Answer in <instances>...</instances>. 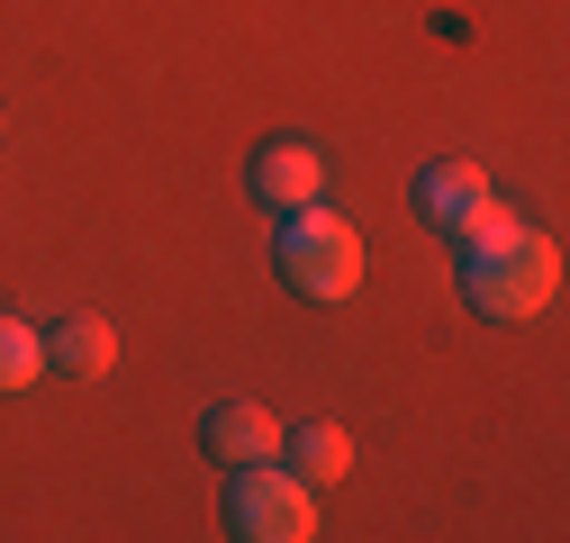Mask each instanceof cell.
I'll return each mask as SVG.
<instances>
[{
    "label": "cell",
    "mask_w": 570,
    "mask_h": 543,
    "mask_svg": "<svg viewBox=\"0 0 570 543\" xmlns=\"http://www.w3.org/2000/svg\"><path fill=\"white\" fill-rule=\"evenodd\" d=\"M453 245H462V290H471L480 317L517 326V317H543V308H552V290H561V254H552V236H534L525 218H508L498 199H489V209H480Z\"/></svg>",
    "instance_id": "6da1fadb"
},
{
    "label": "cell",
    "mask_w": 570,
    "mask_h": 543,
    "mask_svg": "<svg viewBox=\"0 0 570 543\" xmlns=\"http://www.w3.org/2000/svg\"><path fill=\"white\" fill-rule=\"evenodd\" d=\"M272 263H281V282H291L299 299H353V282H363V236L308 199V209H281Z\"/></svg>",
    "instance_id": "7a4b0ae2"
},
{
    "label": "cell",
    "mask_w": 570,
    "mask_h": 543,
    "mask_svg": "<svg viewBox=\"0 0 570 543\" xmlns=\"http://www.w3.org/2000/svg\"><path fill=\"white\" fill-rule=\"evenodd\" d=\"M227 534L245 543H308L317 534V498L299 471H281V462H245L236 481H227Z\"/></svg>",
    "instance_id": "3957f363"
},
{
    "label": "cell",
    "mask_w": 570,
    "mask_h": 543,
    "mask_svg": "<svg viewBox=\"0 0 570 543\" xmlns=\"http://www.w3.org/2000/svg\"><path fill=\"white\" fill-rule=\"evenodd\" d=\"M199 453L218 462V471H245V462H272L281 453V417L254 398H227V407H208L199 417Z\"/></svg>",
    "instance_id": "277c9868"
},
{
    "label": "cell",
    "mask_w": 570,
    "mask_h": 543,
    "mask_svg": "<svg viewBox=\"0 0 570 543\" xmlns=\"http://www.w3.org/2000/svg\"><path fill=\"white\" fill-rule=\"evenodd\" d=\"M245 181H254V199H263V209H308V199H317V181H326V155L308 146V136H272V146L245 164Z\"/></svg>",
    "instance_id": "5b68a950"
},
{
    "label": "cell",
    "mask_w": 570,
    "mask_h": 543,
    "mask_svg": "<svg viewBox=\"0 0 570 543\" xmlns=\"http://www.w3.org/2000/svg\"><path fill=\"white\" fill-rule=\"evenodd\" d=\"M480 209H489V172L480 164H425L416 172V218L435 236H462Z\"/></svg>",
    "instance_id": "8992f818"
},
{
    "label": "cell",
    "mask_w": 570,
    "mask_h": 543,
    "mask_svg": "<svg viewBox=\"0 0 570 543\" xmlns=\"http://www.w3.org/2000/svg\"><path fill=\"white\" fill-rule=\"evenodd\" d=\"M46 363L55 372H73V381H100L109 363H118V335H109V317H91V308H73L55 335H46Z\"/></svg>",
    "instance_id": "52a82bcc"
},
{
    "label": "cell",
    "mask_w": 570,
    "mask_h": 543,
    "mask_svg": "<svg viewBox=\"0 0 570 543\" xmlns=\"http://www.w3.org/2000/svg\"><path fill=\"white\" fill-rule=\"evenodd\" d=\"M281 453H291V471H299L308 490H326V481H344V471H353V435H344L335 417H308L299 435H281Z\"/></svg>",
    "instance_id": "ba28073f"
},
{
    "label": "cell",
    "mask_w": 570,
    "mask_h": 543,
    "mask_svg": "<svg viewBox=\"0 0 570 543\" xmlns=\"http://www.w3.org/2000/svg\"><path fill=\"white\" fill-rule=\"evenodd\" d=\"M46 372V335L28 326V317H10V308H0V398H10V389H28Z\"/></svg>",
    "instance_id": "9c48e42d"
}]
</instances>
